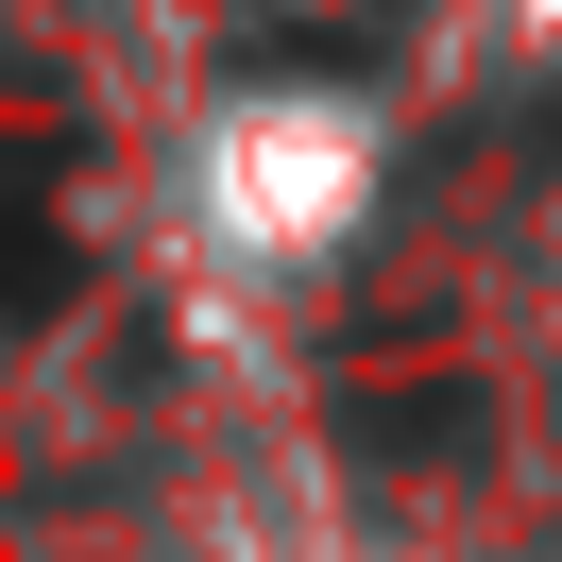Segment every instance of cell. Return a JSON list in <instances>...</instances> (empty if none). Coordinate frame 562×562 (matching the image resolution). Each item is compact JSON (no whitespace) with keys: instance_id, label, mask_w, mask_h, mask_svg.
<instances>
[{"instance_id":"cell-1","label":"cell","mask_w":562,"mask_h":562,"mask_svg":"<svg viewBox=\"0 0 562 562\" xmlns=\"http://www.w3.org/2000/svg\"><path fill=\"white\" fill-rule=\"evenodd\" d=\"M358 460H460V443H477V392H460V375H426V392H358Z\"/></svg>"}]
</instances>
